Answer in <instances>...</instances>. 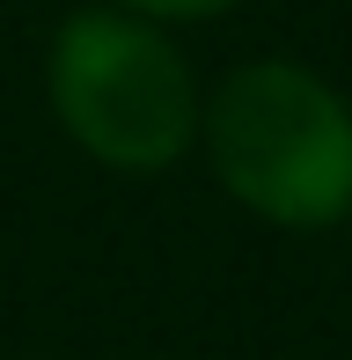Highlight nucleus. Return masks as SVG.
I'll list each match as a JSON object with an SVG mask.
<instances>
[{
  "label": "nucleus",
  "mask_w": 352,
  "mask_h": 360,
  "mask_svg": "<svg viewBox=\"0 0 352 360\" xmlns=\"http://www.w3.org/2000/svg\"><path fill=\"white\" fill-rule=\"evenodd\" d=\"M220 191L271 228H338L352 214V103L294 59H250L198 118Z\"/></svg>",
  "instance_id": "1"
},
{
  "label": "nucleus",
  "mask_w": 352,
  "mask_h": 360,
  "mask_svg": "<svg viewBox=\"0 0 352 360\" xmlns=\"http://www.w3.org/2000/svg\"><path fill=\"white\" fill-rule=\"evenodd\" d=\"M44 96L74 147H88L103 169L133 176L184 162L205 118L191 59L169 44L162 22H140L125 8H81L52 30Z\"/></svg>",
  "instance_id": "2"
},
{
  "label": "nucleus",
  "mask_w": 352,
  "mask_h": 360,
  "mask_svg": "<svg viewBox=\"0 0 352 360\" xmlns=\"http://www.w3.org/2000/svg\"><path fill=\"white\" fill-rule=\"evenodd\" d=\"M103 8H125V15H140V22H213V15H228V8H243V0H103Z\"/></svg>",
  "instance_id": "3"
}]
</instances>
